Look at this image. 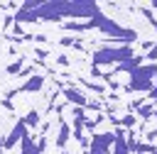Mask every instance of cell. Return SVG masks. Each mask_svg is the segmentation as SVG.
<instances>
[{"mask_svg": "<svg viewBox=\"0 0 157 154\" xmlns=\"http://www.w3.org/2000/svg\"><path fill=\"white\" fill-rule=\"evenodd\" d=\"M113 144H115V132H96L91 137L88 154H108V152H113L110 149Z\"/></svg>", "mask_w": 157, "mask_h": 154, "instance_id": "cell-3", "label": "cell"}, {"mask_svg": "<svg viewBox=\"0 0 157 154\" xmlns=\"http://www.w3.org/2000/svg\"><path fill=\"white\" fill-rule=\"evenodd\" d=\"M155 115H157V112H155Z\"/></svg>", "mask_w": 157, "mask_h": 154, "instance_id": "cell-16", "label": "cell"}, {"mask_svg": "<svg viewBox=\"0 0 157 154\" xmlns=\"http://www.w3.org/2000/svg\"><path fill=\"white\" fill-rule=\"evenodd\" d=\"M132 81H130V86H128V90H152V78L157 76V64H147V66H140V68H135L132 73Z\"/></svg>", "mask_w": 157, "mask_h": 154, "instance_id": "cell-2", "label": "cell"}, {"mask_svg": "<svg viewBox=\"0 0 157 154\" xmlns=\"http://www.w3.org/2000/svg\"><path fill=\"white\" fill-rule=\"evenodd\" d=\"M125 132H128V130H115L113 154H130V147H128V142H125Z\"/></svg>", "mask_w": 157, "mask_h": 154, "instance_id": "cell-6", "label": "cell"}, {"mask_svg": "<svg viewBox=\"0 0 157 154\" xmlns=\"http://www.w3.org/2000/svg\"><path fill=\"white\" fill-rule=\"evenodd\" d=\"M25 125H27V127H37V125H39V112H29V115L25 117Z\"/></svg>", "mask_w": 157, "mask_h": 154, "instance_id": "cell-10", "label": "cell"}, {"mask_svg": "<svg viewBox=\"0 0 157 154\" xmlns=\"http://www.w3.org/2000/svg\"><path fill=\"white\" fill-rule=\"evenodd\" d=\"M132 46H108V49H98L96 54H93V66H108V64H125L128 59H132Z\"/></svg>", "mask_w": 157, "mask_h": 154, "instance_id": "cell-1", "label": "cell"}, {"mask_svg": "<svg viewBox=\"0 0 157 154\" xmlns=\"http://www.w3.org/2000/svg\"><path fill=\"white\" fill-rule=\"evenodd\" d=\"M39 88H42V76H37V73L22 86V90H39Z\"/></svg>", "mask_w": 157, "mask_h": 154, "instance_id": "cell-9", "label": "cell"}, {"mask_svg": "<svg viewBox=\"0 0 157 154\" xmlns=\"http://www.w3.org/2000/svg\"><path fill=\"white\" fill-rule=\"evenodd\" d=\"M147 59H157V44L150 49V54H147Z\"/></svg>", "mask_w": 157, "mask_h": 154, "instance_id": "cell-12", "label": "cell"}, {"mask_svg": "<svg viewBox=\"0 0 157 154\" xmlns=\"http://www.w3.org/2000/svg\"><path fill=\"white\" fill-rule=\"evenodd\" d=\"M123 122H125V125H135V117H132V115H128V117H125Z\"/></svg>", "mask_w": 157, "mask_h": 154, "instance_id": "cell-13", "label": "cell"}, {"mask_svg": "<svg viewBox=\"0 0 157 154\" xmlns=\"http://www.w3.org/2000/svg\"><path fill=\"white\" fill-rule=\"evenodd\" d=\"M69 134H71V127H69L66 122H61V125H59V134H56V147H66Z\"/></svg>", "mask_w": 157, "mask_h": 154, "instance_id": "cell-7", "label": "cell"}, {"mask_svg": "<svg viewBox=\"0 0 157 154\" xmlns=\"http://www.w3.org/2000/svg\"><path fill=\"white\" fill-rule=\"evenodd\" d=\"M25 130H27L25 120H17V125H15V127H12V132H10V134H7V137L0 142V147H2V149H12V147H15L17 142H22V137L27 134Z\"/></svg>", "mask_w": 157, "mask_h": 154, "instance_id": "cell-4", "label": "cell"}, {"mask_svg": "<svg viewBox=\"0 0 157 154\" xmlns=\"http://www.w3.org/2000/svg\"><path fill=\"white\" fill-rule=\"evenodd\" d=\"M61 154H64V152H61Z\"/></svg>", "mask_w": 157, "mask_h": 154, "instance_id": "cell-17", "label": "cell"}, {"mask_svg": "<svg viewBox=\"0 0 157 154\" xmlns=\"http://www.w3.org/2000/svg\"><path fill=\"white\" fill-rule=\"evenodd\" d=\"M152 100H157V90H152Z\"/></svg>", "mask_w": 157, "mask_h": 154, "instance_id": "cell-14", "label": "cell"}, {"mask_svg": "<svg viewBox=\"0 0 157 154\" xmlns=\"http://www.w3.org/2000/svg\"><path fill=\"white\" fill-rule=\"evenodd\" d=\"M64 98H66L69 103H74L76 108H86V105H88V100H86L83 90H81V88H76V86H69V88H64Z\"/></svg>", "mask_w": 157, "mask_h": 154, "instance_id": "cell-5", "label": "cell"}, {"mask_svg": "<svg viewBox=\"0 0 157 154\" xmlns=\"http://www.w3.org/2000/svg\"><path fill=\"white\" fill-rule=\"evenodd\" d=\"M152 110H155V105H152V103H147V105L137 108V115H140V117H150V115H152Z\"/></svg>", "mask_w": 157, "mask_h": 154, "instance_id": "cell-11", "label": "cell"}, {"mask_svg": "<svg viewBox=\"0 0 157 154\" xmlns=\"http://www.w3.org/2000/svg\"><path fill=\"white\" fill-rule=\"evenodd\" d=\"M83 154H88V149H86V152H83Z\"/></svg>", "mask_w": 157, "mask_h": 154, "instance_id": "cell-15", "label": "cell"}, {"mask_svg": "<svg viewBox=\"0 0 157 154\" xmlns=\"http://www.w3.org/2000/svg\"><path fill=\"white\" fill-rule=\"evenodd\" d=\"M17 154H20V152H17Z\"/></svg>", "mask_w": 157, "mask_h": 154, "instance_id": "cell-18", "label": "cell"}, {"mask_svg": "<svg viewBox=\"0 0 157 154\" xmlns=\"http://www.w3.org/2000/svg\"><path fill=\"white\" fill-rule=\"evenodd\" d=\"M20 149H22L20 154H42V152H39V147H34V144H32V137H29V134H25V137H22V147H20Z\"/></svg>", "mask_w": 157, "mask_h": 154, "instance_id": "cell-8", "label": "cell"}]
</instances>
